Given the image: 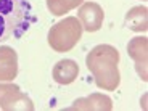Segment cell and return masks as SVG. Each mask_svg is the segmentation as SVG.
Wrapping results in <instances>:
<instances>
[{"mask_svg":"<svg viewBox=\"0 0 148 111\" xmlns=\"http://www.w3.org/2000/svg\"><path fill=\"white\" fill-rule=\"evenodd\" d=\"M34 16L27 0H0V44L27 32Z\"/></svg>","mask_w":148,"mask_h":111,"instance_id":"obj_1","label":"cell"},{"mask_svg":"<svg viewBox=\"0 0 148 111\" xmlns=\"http://www.w3.org/2000/svg\"><path fill=\"white\" fill-rule=\"evenodd\" d=\"M82 31H84L82 24L77 18H74V16L64 18L60 23H56L55 26H52V29L48 32V45L58 53L69 52L79 42Z\"/></svg>","mask_w":148,"mask_h":111,"instance_id":"obj_2","label":"cell"},{"mask_svg":"<svg viewBox=\"0 0 148 111\" xmlns=\"http://www.w3.org/2000/svg\"><path fill=\"white\" fill-rule=\"evenodd\" d=\"M103 10L100 5L93 3V2H87L81 7L79 10V21L82 24V29L87 32H95L101 27L103 24Z\"/></svg>","mask_w":148,"mask_h":111,"instance_id":"obj_3","label":"cell"},{"mask_svg":"<svg viewBox=\"0 0 148 111\" xmlns=\"http://www.w3.org/2000/svg\"><path fill=\"white\" fill-rule=\"evenodd\" d=\"M18 73L16 53L10 47H0V81H11Z\"/></svg>","mask_w":148,"mask_h":111,"instance_id":"obj_4","label":"cell"},{"mask_svg":"<svg viewBox=\"0 0 148 111\" xmlns=\"http://www.w3.org/2000/svg\"><path fill=\"white\" fill-rule=\"evenodd\" d=\"M79 74V66L73 60H61L53 68V79L61 85H68L74 82V79Z\"/></svg>","mask_w":148,"mask_h":111,"instance_id":"obj_5","label":"cell"},{"mask_svg":"<svg viewBox=\"0 0 148 111\" xmlns=\"http://www.w3.org/2000/svg\"><path fill=\"white\" fill-rule=\"evenodd\" d=\"M82 3V0H47V8L55 16H61Z\"/></svg>","mask_w":148,"mask_h":111,"instance_id":"obj_6","label":"cell"},{"mask_svg":"<svg viewBox=\"0 0 148 111\" xmlns=\"http://www.w3.org/2000/svg\"><path fill=\"white\" fill-rule=\"evenodd\" d=\"M127 27L134 31H145L147 29V8L138 7V16L135 21H129L127 23Z\"/></svg>","mask_w":148,"mask_h":111,"instance_id":"obj_7","label":"cell"}]
</instances>
